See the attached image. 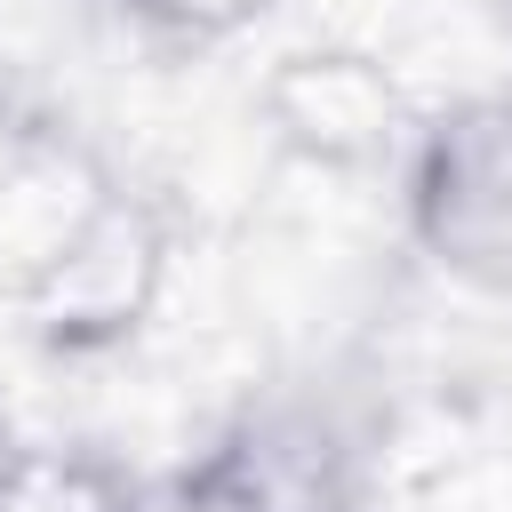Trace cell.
I'll return each mask as SVG.
<instances>
[{
    "label": "cell",
    "instance_id": "2",
    "mask_svg": "<svg viewBox=\"0 0 512 512\" xmlns=\"http://www.w3.org/2000/svg\"><path fill=\"white\" fill-rule=\"evenodd\" d=\"M400 224L440 280L512 296V80L464 88L408 128Z\"/></svg>",
    "mask_w": 512,
    "mask_h": 512
},
{
    "label": "cell",
    "instance_id": "1",
    "mask_svg": "<svg viewBox=\"0 0 512 512\" xmlns=\"http://www.w3.org/2000/svg\"><path fill=\"white\" fill-rule=\"evenodd\" d=\"M176 272V216L144 184H96L16 280V328L56 360H104L160 312Z\"/></svg>",
    "mask_w": 512,
    "mask_h": 512
},
{
    "label": "cell",
    "instance_id": "7",
    "mask_svg": "<svg viewBox=\"0 0 512 512\" xmlns=\"http://www.w3.org/2000/svg\"><path fill=\"white\" fill-rule=\"evenodd\" d=\"M8 448H16V440H8V416H0V456H8Z\"/></svg>",
    "mask_w": 512,
    "mask_h": 512
},
{
    "label": "cell",
    "instance_id": "4",
    "mask_svg": "<svg viewBox=\"0 0 512 512\" xmlns=\"http://www.w3.org/2000/svg\"><path fill=\"white\" fill-rule=\"evenodd\" d=\"M256 112L272 120V136L328 168V176H360V168H392L408 152V104L392 88V72L368 48H288L264 88Z\"/></svg>",
    "mask_w": 512,
    "mask_h": 512
},
{
    "label": "cell",
    "instance_id": "5",
    "mask_svg": "<svg viewBox=\"0 0 512 512\" xmlns=\"http://www.w3.org/2000/svg\"><path fill=\"white\" fill-rule=\"evenodd\" d=\"M128 464L80 440H16L0 456V512H120Z\"/></svg>",
    "mask_w": 512,
    "mask_h": 512
},
{
    "label": "cell",
    "instance_id": "3",
    "mask_svg": "<svg viewBox=\"0 0 512 512\" xmlns=\"http://www.w3.org/2000/svg\"><path fill=\"white\" fill-rule=\"evenodd\" d=\"M192 464L232 512H360L376 480V424L344 384L288 376L248 392Z\"/></svg>",
    "mask_w": 512,
    "mask_h": 512
},
{
    "label": "cell",
    "instance_id": "6",
    "mask_svg": "<svg viewBox=\"0 0 512 512\" xmlns=\"http://www.w3.org/2000/svg\"><path fill=\"white\" fill-rule=\"evenodd\" d=\"M128 32H144L152 48H224L240 40L272 0H104Z\"/></svg>",
    "mask_w": 512,
    "mask_h": 512
}]
</instances>
